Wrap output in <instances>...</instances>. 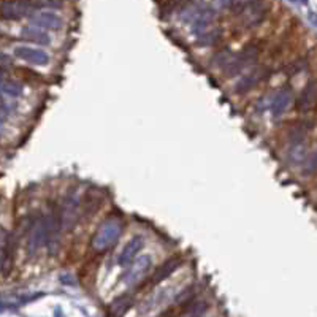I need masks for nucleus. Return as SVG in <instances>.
I'll list each match as a JSON object with an SVG mask.
<instances>
[{
	"instance_id": "aec40b11",
	"label": "nucleus",
	"mask_w": 317,
	"mask_h": 317,
	"mask_svg": "<svg viewBox=\"0 0 317 317\" xmlns=\"http://www.w3.org/2000/svg\"><path fill=\"white\" fill-rule=\"evenodd\" d=\"M292 2H300V3H306L308 0H292Z\"/></svg>"
},
{
	"instance_id": "6ab92c4d",
	"label": "nucleus",
	"mask_w": 317,
	"mask_h": 317,
	"mask_svg": "<svg viewBox=\"0 0 317 317\" xmlns=\"http://www.w3.org/2000/svg\"><path fill=\"white\" fill-rule=\"evenodd\" d=\"M304 173L306 175H313L314 171H316V152H309V154L306 156V158H304Z\"/></svg>"
},
{
	"instance_id": "ddd939ff",
	"label": "nucleus",
	"mask_w": 317,
	"mask_h": 317,
	"mask_svg": "<svg viewBox=\"0 0 317 317\" xmlns=\"http://www.w3.org/2000/svg\"><path fill=\"white\" fill-rule=\"evenodd\" d=\"M314 101H316V84H314V81H309V84L304 87L300 99H298L297 106H298V110H301V111H309L311 108L314 106Z\"/></svg>"
},
{
	"instance_id": "20e7f679",
	"label": "nucleus",
	"mask_w": 317,
	"mask_h": 317,
	"mask_svg": "<svg viewBox=\"0 0 317 317\" xmlns=\"http://www.w3.org/2000/svg\"><path fill=\"white\" fill-rule=\"evenodd\" d=\"M257 62V48L256 46H246L243 51H239L237 56H230L225 62V73L227 75H238L244 68L254 65Z\"/></svg>"
},
{
	"instance_id": "f8f14e48",
	"label": "nucleus",
	"mask_w": 317,
	"mask_h": 317,
	"mask_svg": "<svg viewBox=\"0 0 317 317\" xmlns=\"http://www.w3.org/2000/svg\"><path fill=\"white\" fill-rule=\"evenodd\" d=\"M179 265H181V260L178 258V257L167 260V262L162 263V265L156 270V273H154V276H152V281H151V282H152V284H158V282L165 281V279L170 277L178 268H179Z\"/></svg>"
},
{
	"instance_id": "f3484780",
	"label": "nucleus",
	"mask_w": 317,
	"mask_h": 317,
	"mask_svg": "<svg viewBox=\"0 0 317 317\" xmlns=\"http://www.w3.org/2000/svg\"><path fill=\"white\" fill-rule=\"evenodd\" d=\"M0 92L10 95V97H19L22 92V86L16 81H2L0 82Z\"/></svg>"
},
{
	"instance_id": "412c9836",
	"label": "nucleus",
	"mask_w": 317,
	"mask_h": 317,
	"mask_svg": "<svg viewBox=\"0 0 317 317\" xmlns=\"http://www.w3.org/2000/svg\"><path fill=\"white\" fill-rule=\"evenodd\" d=\"M30 2H32V0H30Z\"/></svg>"
},
{
	"instance_id": "4468645a",
	"label": "nucleus",
	"mask_w": 317,
	"mask_h": 317,
	"mask_svg": "<svg viewBox=\"0 0 317 317\" xmlns=\"http://www.w3.org/2000/svg\"><path fill=\"white\" fill-rule=\"evenodd\" d=\"M22 37L27 38L29 41L43 44V46L49 44V35L46 34V32H43V29H38V27H35V25H30V27H24L22 29Z\"/></svg>"
},
{
	"instance_id": "a211bd4d",
	"label": "nucleus",
	"mask_w": 317,
	"mask_h": 317,
	"mask_svg": "<svg viewBox=\"0 0 317 317\" xmlns=\"http://www.w3.org/2000/svg\"><path fill=\"white\" fill-rule=\"evenodd\" d=\"M130 304H132V300H130L129 297H120V298H118V300L111 304L110 314L111 316H122L125 311L130 308Z\"/></svg>"
},
{
	"instance_id": "f03ea898",
	"label": "nucleus",
	"mask_w": 317,
	"mask_h": 317,
	"mask_svg": "<svg viewBox=\"0 0 317 317\" xmlns=\"http://www.w3.org/2000/svg\"><path fill=\"white\" fill-rule=\"evenodd\" d=\"M49 239V220L48 216L38 214L29 225V238H27V249L30 254L40 251L43 246L48 244Z\"/></svg>"
},
{
	"instance_id": "7ed1b4c3",
	"label": "nucleus",
	"mask_w": 317,
	"mask_h": 317,
	"mask_svg": "<svg viewBox=\"0 0 317 317\" xmlns=\"http://www.w3.org/2000/svg\"><path fill=\"white\" fill-rule=\"evenodd\" d=\"M237 11L241 24L246 27H256L266 16V5L262 0H244L237 3Z\"/></svg>"
},
{
	"instance_id": "6e6552de",
	"label": "nucleus",
	"mask_w": 317,
	"mask_h": 317,
	"mask_svg": "<svg viewBox=\"0 0 317 317\" xmlns=\"http://www.w3.org/2000/svg\"><path fill=\"white\" fill-rule=\"evenodd\" d=\"M30 24L43 30H59L62 27V18L54 11H38L29 16Z\"/></svg>"
},
{
	"instance_id": "0eeeda50",
	"label": "nucleus",
	"mask_w": 317,
	"mask_h": 317,
	"mask_svg": "<svg viewBox=\"0 0 317 317\" xmlns=\"http://www.w3.org/2000/svg\"><path fill=\"white\" fill-rule=\"evenodd\" d=\"M78 208H79V200L73 190H70L68 195L63 198L62 208L59 209L60 214V220H62V227L65 230H70L73 228V225L78 220Z\"/></svg>"
},
{
	"instance_id": "9b49d317",
	"label": "nucleus",
	"mask_w": 317,
	"mask_h": 317,
	"mask_svg": "<svg viewBox=\"0 0 317 317\" xmlns=\"http://www.w3.org/2000/svg\"><path fill=\"white\" fill-rule=\"evenodd\" d=\"M143 246H144L143 237H138V235H137V237H133V238L129 241V243L124 246V249H122V252H120L118 262H119L120 265L130 263L132 260L138 256V252L143 249Z\"/></svg>"
},
{
	"instance_id": "1a4fd4ad",
	"label": "nucleus",
	"mask_w": 317,
	"mask_h": 317,
	"mask_svg": "<svg viewBox=\"0 0 317 317\" xmlns=\"http://www.w3.org/2000/svg\"><path fill=\"white\" fill-rule=\"evenodd\" d=\"M292 105V91L289 86L277 89V91L273 94L271 101H270V111L275 118L282 116L290 108Z\"/></svg>"
},
{
	"instance_id": "2eb2a0df",
	"label": "nucleus",
	"mask_w": 317,
	"mask_h": 317,
	"mask_svg": "<svg viewBox=\"0 0 317 317\" xmlns=\"http://www.w3.org/2000/svg\"><path fill=\"white\" fill-rule=\"evenodd\" d=\"M258 79H260L258 72H252L249 75H246L238 81V84L235 86V91H237L238 94H244L247 91H251V89L258 82Z\"/></svg>"
},
{
	"instance_id": "9d476101",
	"label": "nucleus",
	"mask_w": 317,
	"mask_h": 317,
	"mask_svg": "<svg viewBox=\"0 0 317 317\" xmlns=\"http://www.w3.org/2000/svg\"><path fill=\"white\" fill-rule=\"evenodd\" d=\"M15 56L22 59L24 62L35 63V65H48L49 56L40 48H32V46H16Z\"/></svg>"
},
{
	"instance_id": "f257e3e1",
	"label": "nucleus",
	"mask_w": 317,
	"mask_h": 317,
	"mask_svg": "<svg viewBox=\"0 0 317 317\" xmlns=\"http://www.w3.org/2000/svg\"><path fill=\"white\" fill-rule=\"evenodd\" d=\"M122 230H124V225L120 219L108 218L106 220L101 222L100 227L97 228V232L92 237L91 241L92 249L97 252H103L106 249H110V247H113L118 243V239L122 235Z\"/></svg>"
},
{
	"instance_id": "39448f33",
	"label": "nucleus",
	"mask_w": 317,
	"mask_h": 317,
	"mask_svg": "<svg viewBox=\"0 0 317 317\" xmlns=\"http://www.w3.org/2000/svg\"><path fill=\"white\" fill-rule=\"evenodd\" d=\"M151 266H152V260L149 256H141L135 260H132V263L127 266V270L122 276L124 284L129 285V287H133V285L139 284L149 273Z\"/></svg>"
},
{
	"instance_id": "dca6fc26",
	"label": "nucleus",
	"mask_w": 317,
	"mask_h": 317,
	"mask_svg": "<svg viewBox=\"0 0 317 317\" xmlns=\"http://www.w3.org/2000/svg\"><path fill=\"white\" fill-rule=\"evenodd\" d=\"M182 313L186 316H205L208 313V303L203 300H195Z\"/></svg>"
},
{
	"instance_id": "423d86ee",
	"label": "nucleus",
	"mask_w": 317,
	"mask_h": 317,
	"mask_svg": "<svg viewBox=\"0 0 317 317\" xmlns=\"http://www.w3.org/2000/svg\"><path fill=\"white\" fill-rule=\"evenodd\" d=\"M35 5L30 0H5L0 3V16L3 19H21L34 11Z\"/></svg>"
}]
</instances>
